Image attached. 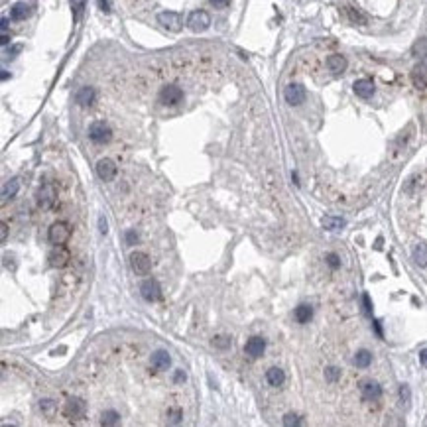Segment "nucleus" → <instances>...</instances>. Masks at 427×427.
Listing matches in <instances>:
<instances>
[{"mask_svg":"<svg viewBox=\"0 0 427 427\" xmlns=\"http://www.w3.org/2000/svg\"><path fill=\"white\" fill-rule=\"evenodd\" d=\"M71 236V226L65 222V220H57L49 226V232H47V238L51 244H65Z\"/></svg>","mask_w":427,"mask_h":427,"instance_id":"obj_1","label":"nucleus"},{"mask_svg":"<svg viewBox=\"0 0 427 427\" xmlns=\"http://www.w3.org/2000/svg\"><path fill=\"white\" fill-rule=\"evenodd\" d=\"M157 98L165 106H175V104H179L183 100V91L177 85H165V87H161Z\"/></svg>","mask_w":427,"mask_h":427,"instance_id":"obj_2","label":"nucleus"},{"mask_svg":"<svg viewBox=\"0 0 427 427\" xmlns=\"http://www.w3.org/2000/svg\"><path fill=\"white\" fill-rule=\"evenodd\" d=\"M130 268L136 275H148L152 270V260L146 252H134L130 254Z\"/></svg>","mask_w":427,"mask_h":427,"instance_id":"obj_3","label":"nucleus"},{"mask_svg":"<svg viewBox=\"0 0 427 427\" xmlns=\"http://www.w3.org/2000/svg\"><path fill=\"white\" fill-rule=\"evenodd\" d=\"M85 411H87V403L81 397H71L63 405V415L67 419H71V421H77V419L85 417Z\"/></svg>","mask_w":427,"mask_h":427,"instance_id":"obj_4","label":"nucleus"},{"mask_svg":"<svg viewBox=\"0 0 427 427\" xmlns=\"http://www.w3.org/2000/svg\"><path fill=\"white\" fill-rule=\"evenodd\" d=\"M89 138L94 142V144H106L110 138H112V130H110V126L108 124H104V122H92L91 126H89Z\"/></svg>","mask_w":427,"mask_h":427,"instance_id":"obj_5","label":"nucleus"},{"mask_svg":"<svg viewBox=\"0 0 427 427\" xmlns=\"http://www.w3.org/2000/svg\"><path fill=\"white\" fill-rule=\"evenodd\" d=\"M55 199H57V191H55V187H53V185L45 183V185H41V187L37 189L35 203H37V207H39V209H49V207L55 203Z\"/></svg>","mask_w":427,"mask_h":427,"instance_id":"obj_6","label":"nucleus"},{"mask_svg":"<svg viewBox=\"0 0 427 427\" xmlns=\"http://www.w3.org/2000/svg\"><path fill=\"white\" fill-rule=\"evenodd\" d=\"M187 26L193 30V31H205L209 26H211V16L205 12V10H195L189 14L187 18Z\"/></svg>","mask_w":427,"mask_h":427,"instance_id":"obj_7","label":"nucleus"},{"mask_svg":"<svg viewBox=\"0 0 427 427\" xmlns=\"http://www.w3.org/2000/svg\"><path fill=\"white\" fill-rule=\"evenodd\" d=\"M283 96H285V102L291 104V106H297L305 100V87L301 83H289L283 91Z\"/></svg>","mask_w":427,"mask_h":427,"instance_id":"obj_8","label":"nucleus"},{"mask_svg":"<svg viewBox=\"0 0 427 427\" xmlns=\"http://www.w3.org/2000/svg\"><path fill=\"white\" fill-rule=\"evenodd\" d=\"M47 260H49V264H51L53 268H65V266L69 264V260H71V254H69V250H67L63 244H55V246L51 248Z\"/></svg>","mask_w":427,"mask_h":427,"instance_id":"obj_9","label":"nucleus"},{"mask_svg":"<svg viewBox=\"0 0 427 427\" xmlns=\"http://www.w3.org/2000/svg\"><path fill=\"white\" fill-rule=\"evenodd\" d=\"M157 22L167 30V31H179L183 28V20L177 12H161L157 16Z\"/></svg>","mask_w":427,"mask_h":427,"instance_id":"obj_10","label":"nucleus"},{"mask_svg":"<svg viewBox=\"0 0 427 427\" xmlns=\"http://www.w3.org/2000/svg\"><path fill=\"white\" fill-rule=\"evenodd\" d=\"M116 171H118V167H116V163H114L110 157L98 159V163H96V175H98L102 181H112V179L116 177Z\"/></svg>","mask_w":427,"mask_h":427,"instance_id":"obj_11","label":"nucleus"},{"mask_svg":"<svg viewBox=\"0 0 427 427\" xmlns=\"http://www.w3.org/2000/svg\"><path fill=\"white\" fill-rule=\"evenodd\" d=\"M140 293H142V297L146 299V301H157L159 297H161V287H159V283L155 281V279H146L142 285H140Z\"/></svg>","mask_w":427,"mask_h":427,"instance_id":"obj_12","label":"nucleus"},{"mask_svg":"<svg viewBox=\"0 0 427 427\" xmlns=\"http://www.w3.org/2000/svg\"><path fill=\"white\" fill-rule=\"evenodd\" d=\"M264 350H266V340H264L262 336H250V338L246 340V344H244V352H246L250 358L262 356Z\"/></svg>","mask_w":427,"mask_h":427,"instance_id":"obj_13","label":"nucleus"},{"mask_svg":"<svg viewBox=\"0 0 427 427\" xmlns=\"http://www.w3.org/2000/svg\"><path fill=\"white\" fill-rule=\"evenodd\" d=\"M360 390H362L364 399H370V401H376V399H380V396H382V388H380V384L374 382V380H366V382H362Z\"/></svg>","mask_w":427,"mask_h":427,"instance_id":"obj_14","label":"nucleus"},{"mask_svg":"<svg viewBox=\"0 0 427 427\" xmlns=\"http://www.w3.org/2000/svg\"><path fill=\"white\" fill-rule=\"evenodd\" d=\"M411 81L417 89H425L427 87V65L425 63H417L411 69Z\"/></svg>","mask_w":427,"mask_h":427,"instance_id":"obj_15","label":"nucleus"},{"mask_svg":"<svg viewBox=\"0 0 427 427\" xmlns=\"http://www.w3.org/2000/svg\"><path fill=\"white\" fill-rule=\"evenodd\" d=\"M352 89H354L356 96H360V98H370L374 94V83L370 79H358L352 85Z\"/></svg>","mask_w":427,"mask_h":427,"instance_id":"obj_16","label":"nucleus"},{"mask_svg":"<svg viewBox=\"0 0 427 427\" xmlns=\"http://www.w3.org/2000/svg\"><path fill=\"white\" fill-rule=\"evenodd\" d=\"M94 98H96V92L92 87H81L75 94V100L79 106H91L94 102Z\"/></svg>","mask_w":427,"mask_h":427,"instance_id":"obj_17","label":"nucleus"},{"mask_svg":"<svg viewBox=\"0 0 427 427\" xmlns=\"http://www.w3.org/2000/svg\"><path fill=\"white\" fill-rule=\"evenodd\" d=\"M327 67H329V71L335 73V75L342 73V71L346 69V59H344V55H340V53H333V55H329V59H327Z\"/></svg>","mask_w":427,"mask_h":427,"instance_id":"obj_18","label":"nucleus"},{"mask_svg":"<svg viewBox=\"0 0 427 427\" xmlns=\"http://www.w3.org/2000/svg\"><path fill=\"white\" fill-rule=\"evenodd\" d=\"M150 362H152V366H153L155 370H167L169 364H171V358H169V354H167L165 350H155V352L152 354Z\"/></svg>","mask_w":427,"mask_h":427,"instance_id":"obj_19","label":"nucleus"},{"mask_svg":"<svg viewBox=\"0 0 427 427\" xmlns=\"http://www.w3.org/2000/svg\"><path fill=\"white\" fill-rule=\"evenodd\" d=\"M30 14H31V6H28L26 2H16L10 10V16L14 20H26Z\"/></svg>","mask_w":427,"mask_h":427,"instance_id":"obj_20","label":"nucleus"},{"mask_svg":"<svg viewBox=\"0 0 427 427\" xmlns=\"http://www.w3.org/2000/svg\"><path fill=\"white\" fill-rule=\"evenodd\" d=\"M266 380H268V384L270 386H274V388H277V386H281L283 384V380H285V374H283V370L281 368H270L268 372H266Z\"/></svg>","mask_w":427,"mask_h":427,"instance_id":"obj_21","label":"nucleus"},{"mask_svg":"<svg viewBox=\"0 0 427 427\" xmlns=\"http://www.w3.org/2000/svg\"><path fill=\"white\" fill-rule=\"evenodd\" d=\"M293 315H295V321H297V323L305 325V323H309L311 317H313V307H311V305H299Z\"/></svg>","mask_w":427,"mask_h":427,"instance_id":"obj_22","label":"nucleus"},{"mask_svg":"<svg viewBox=\"0 0 427 427\" xmlns=\"http://www.w3.org/2000/svg\"><path fill=\"white\" fill-rule=\"evenodd\" d=\"M321 224L327 230H340L344 226V218H340V216H325L321 220Z\"/></svg>","mask_w":427,"mask_h":427,"instance_id":"obj_23","label":"nucleus"},{"mask_svg":"<svg viewBox=\"0 0 427 427\" xmlns=\"http://www.w3.org/2000/svg\"><path fill=\"white\" fill-rule=\"evenodd\" d=\"M413 260L417 266H427V244H417L413 248Z\"/></svg>","mask_w":427,"mask_h":427,"instance_id":"obj_24","label":"nucleus"},{"mask_svg":"<svg viewBox=\"0 0 427 427\" xmlns=\"http://www.w3.org/2000/svg\"><path fill=\"white\" fill-rule=\"evenodd\" d=\"M18 189H20V181H18V179L6 181L4 187H2V199L6 201V199H10V197H14V195L18 193Z\"/></svg>","mask_w":427,"mask_h":427,"instance_id":"obj_25","label":"nucleus"},{"mask_svg":"<svg viewBox=\"0 0 427 427\" xmlns=\"http://www.w3.org/2000/svg\"><path fill=\"white\" fill-rule=\"evenodd\" d=\"M100 423L102 425H118L120 423V413L114 409H104L100 415Z\"/></svg>","mask_w":427,"mask_h":427,"instance_id":"obj_26","label":"nucleus"},{"mask_svg":"<svg viewBox=\"0 0 427 427\" xmlns=\"http://www.w3.org/2000/svg\"><path fill=\"white\" fill-rule=\"evenodd\" d=\"M370 362H372V354H370L368 350H358V352L354 354V366L366 368V366H370Z\"/></svg>","mask_w":427,"mask_h":427,"instance_id":"obj_27","label":"nucleus"},{"mask_svg":"<svg viewBox=\"0 0 427 427\" xmlns=\"http://www.w3.org/2000/svg\"><path fill=\"white\" fill-rule=\"evenodd\" d=\"M344 14L348 16V20L350 22H354V24H366V18H364V14H360L358 10H354L352 6H344Z\"/></svg>","mask_w":427,"mask_h":427,"instance_id":"obj_28","label":"nucleus"},{"mask_svg":"<svg viewBox=\"0 0 427 427\" xmlns=\"http://www.w3.org/2000/svg\"><path fill=\"white\" fill-rule=\"evenodd\" d=\"M421 185V175H413V177H409L407 181H405V185H403V191L407 193V195H413L415 191H417V187Z\"/></svg>","mask_w":427,"mask_h":427,"instance_id":"obj_29","label":"nucleus"},{"mask_svg":"<svg viewBox=\"0 0 427 427\" xmlns=\"http://www.w3.org/2000/svg\"><path fill=\"white\" fill-rule=\"evenodd\" d=\"M413 55H417V57H425L427 55V39H419L413 45Z\"/></svg>","mask_w":427,"mask_h":427,"instance_id":"obj_30","label":"nucleus"},{"mask_svg":"<svg viewBox=\"0 0 427 427\" xmlns=\"http://www.w3.org/2000/svg\"><path fill=\"white\" fill-rule=\"evenodd\" d=\"M181 417H183V411H181V409H177V407L167 409V421H169V423H179Z\"/></svg>","mask_w":427,"mask_h":427,"instance_id":"obj_31","label":"nucleus"},{"mask_svg":"<svg viewBox=\"0 0 427 427\" xmlns=\"http://www.w3.org/2000/svg\"><path fill=\"white\" fill-rule=\"evenodd\" d=\"M213 344H214L216 348H228V346H230V338L224 336V335H218V336L213 338Z\"/></svg>","mask_w":427,"mask_h":427,"instance_id":"obj_32","label":"nucleus"},{"mask_svg":"<svg viewBox=\"0 0 427 427\" xmlns=\"http://www.w3.org/2000/svg\"><path fill=\"white\" fill-rule=\"evenodd\" d=\"M338 376H340V370L338 368H335V366H331V368H327L325 370V378H327V382H336L338 380Z\"/></svg>","mask_w":427,"mask_h":427,"instance_id":"obj_33","label":"nucleus"},{"mask_svg":"<svg viewBox=\"0 0 427 427\" xmlns=\"http://www.w3.org/2000/svg\"><path fill=\"white\" fill-rule=\"evenodd\" d=\"M283 425H287V427H293V425H301V419L295 415V413H287L285 417H283Z\"/></svg>","mask_w":427,"mask_h":427,"instance_id":"obj_34","label":"nucleus"},{"mask_svg":"<svg viewBox=\"0 0 427 427\" xmlns=\"http://www.w3.org/2000/svg\"><path fill=\"white\" fill-rule=\"evenodd\" d=\"M83 6H85V0H71V8H73V14H75V20H79V16L83 12Z\"/></svg>","mask_w":427,"mask_h":427,"instance_id":"obj_35","label":"nucleus"},{"mask_svg":"<svg viewBox=\"0 0 427 427\" xmlns=\"http://www.w3.org/2000/svg\"><path fill=\"white\" fill-rule=\"evenodd\" d=\"M399 397H401V403H405V405H407V401H409V388H407L405 384L399 388Z\"/></svg>","mask_w":427,"mask_h":427,"instance_id":"obj_36","label":"nucleus"},{"mask_svg":"<svg viewBox=\"0 0 427 427\" xmlns=\"http://www.w3.org/2000/svg\"><path fill=\"white\" fill-rule=\"evenodd\" d=\"M327 264H329L331 268H338V266H340V260H338L336 254H329V256H327Z\"/></svg>","mask_w":427,"mask_h":427,"instance_id":"obj_37","label":"nucleus"},{"mask_svg":"<svg viewBox=\"0 0 427 427\" xmlns=\"http://www.w3.org/2000/svg\"><path fill=\"white\" fill-rule=\"evenodd\" d=\"M98 226H100V228H98L100 234H106V232H108V222H106V218H104L102 214L98 216Z\"/></svg>","mask_w":427,"mask_h":427,"instance_id":"obj_38","label":"nucleus"},{"mask_svg":"<svg viewBox=\"0 0 427 427\" xmlns=\"http://www.w3.org/2000/svg\"><path fill=\"white\" fill-rule=\"evenodd\" d=\"M136 242H138L136 230H128V232H126V244H136Z\"/></svg>","mask_w":427,"mask_h":427,"instance_id":"obj_39","label":"nucleus"},{"mask_svg":"<svg viewBox=\"0 0 427 427\" xmlns=\"http://www.w3.org/2000/svg\"><path fill=\"white\" fill-rule=\"evenodd\" d=\"M53 405H55V403H53L51 399H41V401H39V407H41L43 411H51Z\"/></svg>","mask_w":427,"mask_h":427,"instance_id":"obj_40","label":"nucleus"},{"mask_svg":"<svg viewBox=\"0 0 427 427\" xmlns=\"http://www.w3.org/2000/svg\"><path fill=\"white\" fill-rule=\"evenodd\" d=\"M173 382H175V384L185 382V372H183V370H175V374H173Z\"/></svg>","mask_w":427,"mask_h":427,"instance_id":"obj_41","label":"nucleus"},{"mask_svg":"<svg viewBox=\"0 0 427 427\" xmlns=\"http://www.w3.org/2000/svg\"><path fill=\"white\" fill-rule=\"evenodd\" d=\"M214 8H224V6H228L230 4V0H209Z\"/></svg>","mask_w":427,"mask_h":427,"instance_id":"obj_42","label":"nucleus"},{"mask_svg":"<svg viewBox=\"0 0 427 427\" xmlns=\"http://www.w3.org/2000/svg\"><path fill=\"white\" fill-rule=\"evenodd\" d=\"M362 301H364V311L370 315V313H372V303H370V297H368V295H364V297H362Z\"/></svg>","mask_w":427,"mask_h":427,"instance_id":"obj_43","label":"nucleus"},{"mask_svg":"<svg viewBox=\"0 0 427 427\" xmlns=\"http://www.w3.org/2000/svg\"><path fill=\"white\" fill-rule=\"evenodd\" d=\"M98 8L102 10V12H110V4H108V0H98Z\"/></svg>","mask_w":427,"mask_h":427,"instance_id":"obj_44","label":"nucleus"},{"mask_svg":"<svg viewBox=\"0 0 427 427\" xmlns=\"http://www.w3.org/2000/svg\"><path fill=\"white\" fill-rule=\"evenodd\" d=\"M419 360H421V364L427 368V348H423V350L419 352Z\"/></svg>","mask_w":427,"mask_h":427,"instance_id":"obj_45","label":"nucleus"},{"mask_svg":"<svg viewBox=\"0 0 427 427\" xmlns=\"http://www.w3.org/2000/svg\"><path fill=\"white\" fill-rule=\"evenodd\" d=\"M0 41H2V45H8V41H10V37H8V33H6V31L2 33V39H0Z\"/></svg>","mask_w":427,"mask_h":427,"instance_id":"obj_46","label":"nucleus"},{"mask_svg":"<svg viewBox=\"0 0 427 427\" xmlns=\"http://www.w3.org/2000/svg\"><path fill=\"white\" fill-rule=\"evenodd\" d=\"M0 228H2V240H6V234H8V226H6L4 222H2V226H0Z\"/></svg>","mask_w":427,"mask_h":427,"instance_id":"obj_47","label":"nucleus"},{"mask_svg":"<svg viewBox=\"0 0 427 427\" xmlns=\"http://www.w3.org/2000/svg\"><path fill=\"white\" fill-rule=\"evenodd\" d=\"M8 30V18H2V31Z\"/></svg>","mask_w":427,"mask_h":427,"instance_id":"obj_48","label":"nucleus"}]
</instances>
